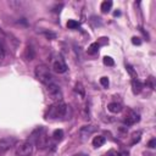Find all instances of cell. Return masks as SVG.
I'll return each instance as SVG.
<instances>
[{"label":"cell","instance_id":"cell-21","mask_svg":"<svg viewBox=\"0 0 156 156\" xmlns=\"http://www.w3.org/2000/svg\"><path fill=\"white\" fill-rule=\"evenodd\" d=\"M104 63H105L106 66H114V65H115V61H114L112 57L105 56V57H104Z\"/></svg>","mask_w":156,"mask_h":156},{"label":"cell","instance_id":"cell-22","mask_svg":"<svg viewBox=\"0 0 156 156\" xmlns=\"http://www.w3.org/2000/svg\"><path fill=\"white\" fill-rule=\"evenodd\" d=\"M126 69H127V71L129 72V75H130L133 78H138V77H137V73H136V71L133 70V67H132L130 65H126Z\"/></svg>","mask_w":156,"mask_h":156},{"label":"cell","instance_id":"cell-24","mask_svg":"<svg viewBox=\"0 0 156 156\" xmlns=\"http://www.w3.org/2000/svg\"><path fill=\"white\" fill-rule=\"evenodd\" d=\"M109 83H110V82H109V78H107V77H101V78H100V84H101L104 88H107V87H109Z\"/></svg>","mask_w":156,"mask_h":156},{"label":"cell","instance_id":"cell-15","mask_svg":"<svg viewBox=\"0 0 156 156\" xmlns=\"http://www.w3.org/2000/svg\"><path fill=\"white\" fill-rule=\"evenodd\" d=\"M99 44L95 41V43H92L90 44V47H89L88 48V54L89 55H94V54H96L98 53V50H99Z\"/></svg>","mask_w":156,"mask_h":156},{"label":"cell","instance_id":"cell-2","mask_svg":"<svg viewBox=\"0 0 156 156\" xmlns=\"http://www.w3.org/2000/svg\"><path fill=\"white\" fill-rule=\"evenodd\" d=\"M35 77L43 83V84H45L47 87L55 83L54 82V78L50 73V70L47 65H44V63H40L38 65L37 67H35Z\"/></svg>","mask_w":156,"mask_h":156},{"label":"cell","instance_id":"cell-13","mask_svg":"<svg viewBox=\"0 0 156 156\" xmlns=\"http://www.w3.org/2000/svg\"><path fill=\"white\" fill-rule=\"evenodd\" d=\"M105 143H106V139H105V137H102V136H96V137H94V139H93V146H94V148H100V146H102Z\"/></svg>","mask_w":156,"mask_h":156},{"label":"cell","instance_id":"cell-1","mask_svg":"<svg viewBox=\"0 0 156 156\" xmlns=\"http://www.w3.org/2000/svg\"><path fill=\"white\" fill-rule=\"evenodd\" d=\"M29 142L34 143L39 149H45L49 145V137L47 134V130L44 127H39L32 132L29 137Z\"/></svg>","mask_w":156,"mask_h":156},{"label":"cell","instance_id":"cell-4","mask_svg":"<svg viewBox=\"0 0 156 156\" xmlns=\"http://www.w3.org/2000/svg\"><path fill=\"white\" fill-rule=\"evenodd\" d=\"M16 156H31L33 154V143L29 140H22L16 144Z\"/></svg>","mask_w":156,"mask_h":156},{"label":"cell","instance_id":"cell-32","mask_svg":"<svg viewBox=\"0 0 156 156\" xmlns=\"http://www.w3.org/2000/svg\"><path fill=\"white\" fill-rule=\"evenodd\" d=\"M0 32H3V29H2V28H0Z\"/></svg>","mask_w":156,"mask_h":156},{"label":"cell","instance_id":"cell-8","mask_svg":"<svg viewBox=\"0 0 156 156\" xmlns=\"http://www.w3.org/2000/svg\"><path fill=\"white\" fill-rule=\"evenodd\" d=\"M15 145H16V139L14 137H5L0 139V150L2 151H5Z\"/></svg>","mask_w":156,"mask_h":156},{"label":"cell","instance_id":"cell-18","mask_svg":"<svg viewBox=\"0 0 156 156\" xmlns=\"http://www.w3.org/2000/svg\"><path fill=\"white\" fill-rule=\"evenodd\" d=\"M75 92L78 93L81 98H84V95H85V93H84V88H83L82 83H77V84H76V87H75Z\"/></svg>","mask_w":156,"mask_h":156},{"label":"cell","instance_id":"cell-23","mask_svg":"<svg viewBox=\"0 0 156 156\" xmlns=\"http://www.w3.org/2000/svg\"><path fill=\"white\" fill-rule=\"evenodd\" d=\"M44 33V35H45L48 39H50V40H53V39H56V33H54V32H48V31H45V32H43Z\"/></svg>","mask_w":156,"mask_h":156},{"label":"cell","instance_id":"cell-12","mask_svg":"<svg viewBox=\"0 0 156 156\" xmlns=\"http://www.w3.org/2000/svg\"><path fill=\"white\" fill-rule=\"evenodd\" d=\"M23 57L27 60V61H32L34 57H35V53H34V49L32 47H27L26 50H25V54H23Z\"/></svg>","mask_w":156,"mask_h":156},{"label":"cell","instance_id":"cell-31","mask_svg":"<svg viewBox=\"0 0 156 156\" xmlns=\"http://www.w3.org/2000/svg\"><path fill=\"white\" fill-rule=\"evenodd\" d=\"M76 156H87V155H83V154H81V155H76Z\"/></svg>","mask_w":156,"mask_h":156},{"label":"cell","instance_id":"cell-19","mask_svg":"<svg viewBox=\"0 0 156 156\" xmlns=\"http://www.w3.org/2000/svg\"><path fill=\"white\" fill-rule=\"evenodd\" d=\"M67 28L69 29H77L79 28V22L75 21V20H69L67 22Z\"/></svg>","mask_w":156,"mask_h":156},{"label":"cell","instance_id":"cell-9","mask_svg":"<svg viewBox=\"0 0 156 156\" xmlns=\"http://www.w3.org/2000/svg\"><path fill=\"white\" fill-rule=\"evenodd\" d=\"M96 129H98V127H95V126H93V124L84 126V127H82L81 130H79V136H81L82 139H85V138H88L89 136H92L94 132H96Z\"/></svg>","mask_w":156,"mask_h":156},{"label":"cell","instance_id":"cell-5","mask_svg":"<svg viewBox=\"0 0 156 156\" xmlns=\"http://www.w3.org/2000/svg\"><path fill=\"white\" fill-rule=\"evenodd\" d=\"M51 67L56 73H65L67 71V65H66L63 57L60 54H55L53 56V63H51Z\"/></svg>","mask_w":156,"mask_h":156},{"label":"cell","instance_id":"cell-20","mask_svg":"<svg viewBox=\"0 0 156 156\" xmlns=\"http://www.w3.org/2000/svg\"><path fill=\"white\" fill-rule=\"evenodd\" d=\"M145 84H146V87H149L150 89H155V87H156V84H155V78L152 77V76H150L148 79H146V82H145Z\"/></svg>","mask_w":156,"mask_h":156},{"label":"cell","instance_id":"cell-7","mask_svg":"<svg viewBox=\"0 0 156 156\" xmlns=\"http://www.w3.org/2000/svg\"><path fill=\"white\" fill-rule=\"evenodd\" d=\"M48 94H49L50 99L54 100L55 102L62 101V92H61V89L57 84L53 83V84L48 85Z\"/></svg>","mask_w":156,"mask_h":156},{"label":"cell","instance_id":"cell-3","mask_svg":"<svg viewBox=\"0 0 156 156\" xmlns=\"http://www.w3.org/2000/svg\"><path fill=\"white\" fill-rule=\"evenodd\" d=\"M66 111H67V106H66V104H63L62 101L54 102L53 105L49 106V109L47 111V118L55 120V118L63 117L65 114H66Z\"/></svg>","mask_w":156,"mask_h":156},{"label":"cell","instance_id":"cell-28","mask_svg":"<svg viewBox=\"0 0 156 156\" xmlns=\"http://www.w3.org/2000/svg\"><path fill=\"white\" fill-rule=\"evenodd\" d=\"M148 146H149L150 149H154V148L156 146V139H155V138H152V139L148 143Z\"/></svg>","mask_w":156,"mask_h":156},{"label":"cell","instance_id":"cell-26","mask_svg":"<svg viewBox=\"0 0 156 156\" xmlns=\"http://www.w3.org/2000/svg\"><path fill=\"white\" fill-rule=\"evenodd\" d=\"M132 43L134 44V45H140V44H142V40H140L139 37H133V38H132Z\"/></svg>","mask_w":156,"mask_h":156},{"label":"cell","instance_id":"cell-17","mask_svg":"<svg viewBox=\"0 0 156 156\" xmlns=\"http://www.w3.org/2000/svg\"><path fill=\"white\" fill-rule=\"evenodd\" d=\"M53 137H54V139L55 140H62V138H63V130L62 129H55L54 130V133H53Z\"/></svg>","mask_w":156,"mask_h":156},{"label":"cell","instance_id":"cell-11","mask_svg":"<svg viewBox=\"0 0 156 156\" xmlns=\"http://www.w3.org/2000/svg\"><path fill=\"white\" fill-rule=\"evenodd\" d=\"M107 110L110 112H114V114H118L122 111V105L118 102H110L107 105Z\"/></svg>","mask_w":156,"mask_h":156},{"label":"cell","instance_id":"cell-27","mask_svg":"<svg viewBox=\"0 0 156 156\" xmlns=\"http://www.w3.org/2000/svg\"><path fill=\"white\" fill-rule=\"evenodd\" d=\"M104 156H118V152L111 149V150H109V151H107V152L104 155Z\"/></svg>","mask_w":156,"mask_h":156},{"label":"cell","instance_id":"cell-30","mask_svg":"<svg viewBox=\"0 0 156 156\" xmlns=\"http://www.w3.org/2000/svg\"><path fill=\"white\" fill-rule=\"evenodd\" d=\"M120 15H121V12H120V11H115V14H114V16H115V17H117V16H120Z\"/></svg>","mask_w":156,"mask_h":156},{"label":"cell","instance_id":"cell-14","mask_svg":"<svg viewBox=\"0 0 156 156\" xmlns=\"http://www.w3.org/2000/svg\"><path fill=\"white\" fill-rule=\"evenodd\" d=\"M111 8H112V2H111V0H106V2H102V3H101L100 10H101L102 14H107V12L111 10Z\"/></svg>","mask_w":156,"mask_h":156},{"label":"cell","instance_id":"cell-29","mask_svg":"<svg viewBox=\"0 0 156 156\" xmlns=\"http://www.w3.org/2000/svg\"><path fill=\"white\" fill-rule=\"evenodd\" d=\"M4 57H5V54H4V51H3V50H0V65L3 63V61H4Z\"/></svg>","mask_w":156,"mask_h":156},{"label":"cell","instance_id":"cell-6","mask_svg":"<svg viewBox=\"0 0 156 156\" xmlns=\"http://www.w3.org/2000/svg\"><path fill=\"white\" fill-rule=\"evenodd\" d=\"M140 117L139 115L134 110H132V109H127L126 111V114L123 116V123L127 124V126H133V124H136L137 122H139Z\"/></svg>","mask_w":156,"mask_h":156},{"label":"cell","instance_id":"cell-25","mask_svg":"<svg viewBox=\"0 0 156 156\" xmlns=\"http://www.w3.org/2000/svg\"><path fill=\"white\" fill-rule=\"evenodd\" d=\"M98 44H99V47H101V45H106V44L109 43V39L107 38H105V37H102V38H100L99 39V41H96Z\"/></svg>","mask_w":156,"mask_h":156},{"label":"cell","instance_id":"cell-16","mask_svg":"<svg viewBox=\"0 0 156 156\" xmlns=\"http://www.w3.org/2000/svg\"><path fill=\"white\" fill-rule=\"evenodd\" d=\"M140 138H142V132L138 130V132H134L132 134V144H137L140 142Z\"/></svg>","mask_w":156,"mask_h":156},{"label":"cell","instance_id":"cell-10","mask_svg":"<svg viewBox=\"0 0 156 156\" xmlns=\"http://www.w3.org/2000/svg\"><path fill=\"white\" fill-rule=\"evenodd\" d=\"M144 88V84L138 79V78H133L132 79V90L134 94H139Z\"/></svg>","mask_w":156,"mask_h":156}]
</instances>
